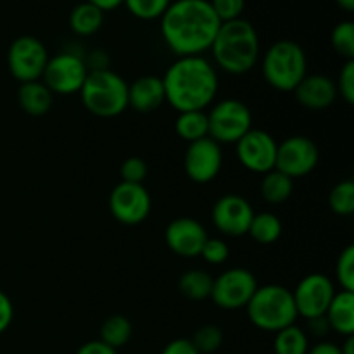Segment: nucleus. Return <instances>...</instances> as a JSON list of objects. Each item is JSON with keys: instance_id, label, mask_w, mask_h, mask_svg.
<instances>
[{"instance_id": "obj_1", "label": "nucleus", "mask_w": 354, "mask_h": 354, "mask_svg": "<svg viewBox=\"0 0 354 354\" xmlns=\"http://www.w3.org/2000/svg\"><path fill=\"white\" fill-rule=\"evenodd\" d=\"M159 21L162 40L176 57L203 55L221 26L209 0H173Z\"/></svg>"}, {"instance_id": "obj_11", "label": "nucleus", "mask_w": 354, "mask_h": 354, "mask_svg": "<svg viewBox=\"0 0 354 354\" xmlns=\"http://www.w3.org/2000/svg\"><path fill=\"white\" fill-rule=\"evenodd\" d=\"M152 209L149 190L140 183L120 182L109 196V211L120 223L135 227L144 223Z\"/></svg>"}, {"instance_id": "obj_16", "label": "nucleus", "mask_w": 354, "mask_h": 354, "mask_svg": "<svg viewBox=\"0 0 354 354\" xmlns=\"http://www.w3.org/2000/svg\"><path fill=\"white\" fill-rule=\"evenodd\" d=\"M221 166H223V151L213 138L204 137L189 144L183 158V168L189 180L201 185L213 182L220 175Z\"/></svg>"}, {"instance_id": "obj_36", "label": "nucleus", "mask_w": 354, "mask_h": 354, "mask_svg": "<svg viewBox=\"0 0 354 354\" xmlns=\"http://www.w3.org/2000/svg\"><path fill=\"white\" fill-rule=\"evenodd\" d=\"M209 3L221 23L241 19L245 10V0H209Z\"/></svg>"}, {"instance_id": "obj_24", "label": "nucleus", "mask_w": 354, "mask_h": 354, "mask_svg": "<svg viewBox=\"0 0 354 354\" xmlns=\"http://www.w3.org/2000/svg\"><path fill=\"white\" fill-rule=\"evenodd\" d=\"M175 131L182 140L192 142L209 137V127H207L206 111H185L178 113L175 121Z\"/></svg>"}, {"instance_id": "obj_42", "label": "nucleus", "mask_w": 354, "mask_h": 354, "mask_svg": "<svg viewBox=\"0 0 354 354\" xmlns=\"http://www.w3.org/2000/svg\"><path fill=\"white\" fill-rule=\"evenodd\" d=\"M306 354H341V348L334 342L322 341L318 344H315L313 348H310V351Z\"/></svg>"}, {"instance_id": "obj_22", "label": "nucleus", "mask_w": 354, "mask_h": 354, "mask_svg": "<svg viewBox=\"0 0 354 354\" xmlns=\"http://www.w3.org/2000/svg\"><path fill=\"white\" fill-rule=\"evenodd\" d=\"M106 12L88 2H80L69 14V28L76 37H92L102 28Z\"/></svg>"}, {"instance_id": "obj_44", "label": "nucleus", "mask_w": 354, "mask_h": 354, "mask_svg": "<svg viewBox=\"0 0 354 354\" xmlns=\"http://www.w3.org/2000/svg\"><path fill=\"white\" fill-rule=\"evenodd\" d=\"M339 348H341V354H354V335L353 337H346V342Z\"/></svg>"}, {"instance_id": "obj_23", "label": "nucleus", "mask_w": 354, "mask_h": 354, "mask_svg": "<svg viewBox=\"0 0 354 354\" xmlns=\"http://www.w3.org/2000/svg\"><path fill=\"white\" fill-rule=\"evenodd\" d=\"M283 225L277 214L268 213H258L252 216L251 225H249L248 235L254 242L261 245H272L282 237Z\"/></svg>"}, {"instance_id": "obj_14", "label": "nucleus", "mask_w": 354, "mask_h": 354, "mask_svg": "<svg viewBox=\"0 0 354 354\" xmlns=\"http://www.w3.org/2000/svg\"><path fill=\"white\" fill-rule=\"evenodd\" d=\"M277 140L273 135L266 130H251L235 144V154L239 162L244 166L248 171L256 175H265V173L275 169L277 161Z\"/></svg>"}, {"instance_id": "obj_8", "label": "nucleus", "mask_w": 354, "mask_h": 354, "mask_svg": "<svg viewBox=\"0 0 354 354\" xmlns=\"http://www.w3.org/2000/svg\"><path fill=\"white\" fill-rule=\"evenodd\" d=\"M88 64L75 52H61L48 57L41 82L54 95L78 93L88 75Z\"/></svg>"}, {"instance_id": "obj_32", "label": "nucleus", "mask_w": 354, "mask_h": 354, "mask_svg": "<svg viewBox=\"0 0 354 354\" xmlns=\"http://www.w3.org/2000/svg\"><path fill=\"white\" fill-rule=\"evenodd\" d=\"M190 341L201 354H211L218 351L223 344V332L216 325H204V327L197 328Z\"/></svg>"}, {"instance_id": "obj_12", "label": "nucleus", "mask_w": 354, "mask_h": 354, "mask_svg": "<svg viewBox=\"0 0 354 354\" xmlns=\"http://www.w3.org/2000/svg\"><path fill=\"white\" fill-rule=\"evenodd\" d=\"M318 161H320V151L306 135H292L280 142L277 147L275 169L292 180L310 175L318 166Z\"/></svg>"}, {"instance_id": "obj_38", "label": "nucleus", "mask_w": 354, "mask_h": 354, "mask_svg": "<svg viewBox=\"0 0 354 354\" xmlns=\"http://www.w3.org/2000/svg\"><path fill=\"white\" fill-rule=\"evenodd\" d=\"M14 320V304L3 290H0V335L9 330Z\"/></svg>"}, {"instance_id": "obj_2", "label": "nucleus", "mask_w": 354, "mask_h": 354, "mask_svg": "<svg viewBox=\"0 0 354 354\" xmlns=\"http://www.w3.org/2000/svg\"><path fill=\"white\" fill-rule=\"evenodd\" d=\"M166 102L176 111H204L213 106L220 82L216 66L204 55L176 57L162 76Z\"/></svg>"}, {"instance_id": "obj_39", "label": "nucleus", "mask_w": 354, "mask_h": 354, "mask_svg": "<svg viewBox=\"0 0 354 354\" xmlns=\"http://www.w3.org/2000/svg\"><path fill=\"white\" fill-rule=\"evenodd\" d=\"M161 354H201L190 339H173L165 346Z\"/></svg>"}, {"instance_id": "obj_7", "label": "nucleus", "mask_w": 354, "mask_h": 354, "mask_svg": "<svg viewBox=\"0 0 354 354\" xmlns=\"http://www.w3.org/2000/svg\"><path fill=\"white\" fill-rule=\"evenodd\" d=\"M207 114L209 138L218 144H237L252 128V114L248 104L239 99H223L213 104Z\"/></svg>"}, {"instance_id": "obj_41", "label": "nucleus", "mask_w": 354, "mask_h": 354, "mask_svg": "<svg viewBox=\"0 0 354 354\" xmlns=\"http://www.w3.org/2000/svg\"><path fill=\"white\" fill-rule=\"evenodd\" d=\"M308 328H310L311 334L317 335V337H324V335H327L328 330H330L327 320H325V315L324 317L313 318V320H308Z\"/></svg>"}, {"instance_id": "obj_13", "label": "nucleus", "mask_w": 354, "mask_h": 354, "mask_svg": "<svg viewBox=\"0 0 354 354\" xmlns=\"http://www.w3.org/2000/svg\"><path fill=\"white\" fill-rule=\"evenodd\" d=\"M335 296V286L324 273H310L292 290L294 304L304 320L324 317Z\"/></svg>"}, {"instance_id": "obj_9", "label": "nucleus", "mask_w": 354, "mask_h": 354, "mask_svg": "<svg viewBox=\"0 0 354 354\" xmlns=\"http://www.w3.org/2000/svg\"><path fill=\"white\" fill-rule=\"evenodd\" d=\"M48 52L44 41L31 35H23L12 40L7 50V66L19 83L38 82L48 62Z\"/></svg>"}, {"instance_id": "obj_28", "label": "nucleus", "mask_w": 354, "mask_h": 354, "mask_svg": "<svg viewBox=\"0 0 354 354\" xmlns=\"http://www.w3.org/2000/svg\"><path fill=\"white\" fill-rule=\"evenodd\" d=\"M275 354H306L310 351V339L308 334L296 324L275 332L273 341Z\"/></svg>"}, {"instance_id": "obj_15", "label": "nucleus", "mask_w": 354, "mask_h": 354, "mask_svg": "<svg viewBox=\"0 0 354 354\" xmlns=\"http://www.w3.org/2000/svg\"><path fill=\"white\" fill-rule=\"evenodd\" d=\"M254 214L251 203L245 197L239 194H227L213 204L211 221L220 234L237 239L248 235Z\"/></svg>"}, {"instance_id": "obj_25", "label": "nucleus", "mask_w": 354, "mask_h": 354, "mask_svg": "<svg viewBox=\"0 0 354 354\" xmlns=\"http://www.w3.org/2000/svg\"><path fill=\"white\" fill-rule=\"evenodd\" d=\"M259 190H261V197L268 204H282L292 196L294 180L279 169H272L263 175Z\"/></svg>"}, {"instance_id": "obj_3", "label": "nucleus", "mask_w": 354, "mask_h": 354, "mask_svg": "<svg viewBox=\"0 0 354 354\" xmlns=\"http://www.w3.org/2000/svg\"><path fill=\"white\" fill-rule=\"evenodd\" d=\"M214 64L228 75H245L259 61V35L251 21L235 19L221 23L211 45Z\"/></svg>"}, {"instance_id": "obj_40", "label": "nucleus", "mask_w": 354, "mask_h": 354, "mask_svg": "<svg viewBox=\"0 0 354 354\" xmlns=\"http://www.w3.org/2000/svg\"><path fill=\"white\" fill-rule=\"evenodd\" d=\"M76 354H118V351L111 348V346L104 344L99 339V341H88L85 344H82Z\"/></svg>"}, {"instance_id": "obj_21", "label": "nucleus", "mask_w": 354, "mask_h": 354, "mask_svg": "<svg viewBox=\"0 0 354 354\" xmlns=\"http://www.w3.org/2000/svg\"><path fill=\"white\" fill-rule=\"evenodd\" d=\"M17 104L30 116H45L52 109L54 93L44 85L41 80L21 83L17 88Z\"/></svg>"}, {"instance_id": "obj_6", "label": "nucleus", "mask_w": 354, "mask_h": 354, "mask_svg": "<svg viewBox=\"0 0 354 354\" xmlns=\"http://www.w3.org/2000/svg\"><path fill=\"white\" fill-rule=\"evenodd\" d=\"M261 73L272 88L294 92L308 75L306 52L294 40H277L263 54Z\"/></svg>"}, {"instance_id": "obj_35", "label": "nucleus", "mask_w": 354, "mask_h": 354, "mask_svg": "<svg viewBox=\"0 0 354 354\" xmlns=\"http://www.w3.org/2000/svg\"><path fill=\"white\" fill-rule=\"evenodd\" d=\"M121 182L127 183H140L144 185L145 178L149 175V165L145 159L138 158V156H131L123 161L120 168Z\"/></svg>"}, {"instance_id": "obj_29", "label": "nucleus", "mask_w": 354, "mask_h": 354, "mask_svg": "<svg viewBox=\"0 0 354 354\" xmlns=\"http://www.w3.org/2000/svg\"><path fill=\"white\" fill-rule=\"evenodd\" d=\"M332 48L344 61H354V23L341 21L334 26L330 35Z\"/></svg>"}, {"instance_id": "obj_5", "label": "nucleus", "mask_w": 354, "mask_h": 354, "mask_svg": "<svg viewBox=\"0 0 354 354\" xmlns=\"http://www.w3.org/2000/svg\"><path fill=\"white\" fill-rule=\"evenodd\" d=\"M245 311L256 328L273 334L294 325L299 317L294 304L292 290L279 283L259 286L245 306Z\"/></svg>"}, {"instance_id": "obj_45", "label": "nucleus", "mask_w": 354, "mask_h": 354, "mask_svg": "<svg viewBox=\"0 0 354 354\" xmlns=\"http://www.w3.org/2000/svg\"><path fill=\"white\" fill-rule=\"evenodd\" d=\"M335 3H337L342 10H346V12H353L354 10V0H335Z\"/></svg>"}, {"instance_id": "obj_27", "label": "nucleus", "mask_w": 354, "mask_h": 354, "mask_svg": "<svg viewBox=\"0 0 354 354\" xmlns=\"http://www.w3.org/2000/svg\"><path fill=\"white\" fill-rule=\"evenodd\" d=\"M131 335H133V325L124 315H113L100 327V341L116 351L130 342Z\"/></svg>"}, {"instance_id": "obj_10", "label": "nucleus", "mask_w": 354, "mask_h": 354, "mask_svg": "<svg viewBox=\"0 0 354 354\" xmlns=\"http://www.w3.org/2000/svg\"><path fill=\"white\" fill-rule=\"evenodd\" d=\"M254 273L245 268H230L213 279L211 299L221 310H242L248 306L252 294L258 289Z\"/></svg>"}, {"instance_id": "obj_37", "label": "nucleus", "mask_w": 354, "mask_h": 354, "mask_svg": "<svg viewBox=\"0 0 354 354\" xmlns=\"http://www.w3.org/2000/svg\"><path fill=\"white\" fill-rule=\"evenodd\" d=\"M337 86V93L349 104H354V61H346L344 66L341 68L339 78L335 82Z\"/></svg>"}, {"instance_id": "obj_33", "label": "nucleus", "mask_w": 354, "mask_h": 354, "mask_svg": "<svg viewBox=\"0 0 354 354\" xmlns=\"http://www.w3.org/2000/svg\"><path fill=\"white\" fill-rule=\"evenodd\" d=\"M335 279H337L341 290L354 292V245H348L339 254L335 265Z\"/></svg>"}, {"instance_id": "obj_4", "label": "nucleus", "mask_w": 354, "mask_h": 354, "mask_svg": "<svg viewBox=\"0 0 354 354\" xmlns=\"http://www.w3.org/2000/svg\"><path fill=\"white\" fill-rule=\"evenodd\" d=\"M78 93L85 109L97 118H116L128 109V83L109 68L88 71Z\"/></svg>"}, {"instance_id": "obj_43", "label": "nucleus", "mask_w": 354, "mask_h": 354, "mask_svg": "<svg viewBox=\"0 0 354 354\" xmlns=\"http://www.w3.org/2000/svg\"><path fill=\"white\" fill-rule=\"evenodd\" d=\"M85 2L99 7V9L104 10V12H109V10H114L118 9V7L123 6V0H85Z\"/></svg>"}, {"instance_id": "obj_26", "label": "nucleus", "mask_w": 354, "mask_h": 354, "mask_svg": "<svg viewBox=\"0 0 354 354\" xmlns=\"http://www.w3.org/2000/svg\"><path fill=\"white\" fill-rule=\"evenodd\" d=\"M178 289L182 296L190 301L209 299L213 290V277L199 268L187 270L178 280Z\"/></svg>"}, {"instance_id": "obj_34", "label": "nucleus", "mask_w": 354, "mask_h": 354, "mask_svg": "<svg viewBox=\"0 0 354 354\" xmlns=\"http://www.w3.org/2000/svg\"><path fill=\"white\" fill-rule=\"evenodd\" d=\"M199 256L207 265H223L230 258V248L223 239L207 237Z\"/></svg>"}, {"instance_id": "obj_20", "label": "nucleus", "mask_w": 354, "mask_h": 354, "mask_svg": "<svg viewBox=\"0 0 354 354\" xmlns=\"http://www.w3.org/2000/svg\"><path fill=\"white\" fill-rule=\"evenodd\" d=\"M330 330L337 332L342 337H353L354 335V292L349 290H339L335 292L330 306L325 311Z\"/></svg>"}, {"instance_id": "obj_31", "label": "nucleus", "mask_w": 354, "mask_h": 354, "mask_svg": "<svg viewBox=\"0 0 354 354\" xmlns=\"http://www.w3.org/2000/svg\"><path fill=\"white\" fill-rule=\"evenodd\" d=\"M173 0H123V6L133 17L142 21L161 19Z\"/></svg>"}, {"instance_id": "obj_18", "label": "nucleus", "mask_w": 354, "mask_h": 354, "mask_svg": "<svg viewBox=\"0 0 354 354\" xmlns=\"http://www.w3.org/2000/svg\"><path fill=\"white\" fill-rule=\"evenodd\" d=\"M292 93L299 106L308 111L328 109L339 95L335 82L325 75H306Z\"/></svg>"}, {"instance_id": "obj_30", "label": "nucleus", "mask_w": 354, "mask_h": 354, "mask_svg": "<svg viewBox=\"0 0 354 354\" xmlns=\"http://www.w3.org/2000/svg\"><path fill=\"white\" fill-rule=\"evenodd\" d=\"M328 206L339 216H351L354 213V182L344 180L334 185L328 194Z\"/></svg>"}, {"instance_id": "obj_17", "label": "nucleus", "mask_w": 354, "mask_h": 354, "mask_svg": "<svg viewBox=\"0 0 354 354\" xmlns=\"http://www.w3.org/2000/svg\"><path fill=\"white\" fill-rule=\"evenodd\" d=\"M207 232L199 220L190 216L175 218L169 221L165 232L166 245L171 252L182 258H196L201 254Z\"/></svg>"}, {"instance_id": "obj_19", "label": "nucleus", "mask_w": 354, "mask_h": 354, "mask_svg": "<svg viewBox=\"0 0 354 354\" xmlns=\"http://www.w3.org/2000/svg\"><path fill=\"white\" fill-rule=\"evenodd\" d=\"M166 102L162 80L154 75H145L128 85V107L140 114L158 111Z\"/></svg>"}]
</instances>
